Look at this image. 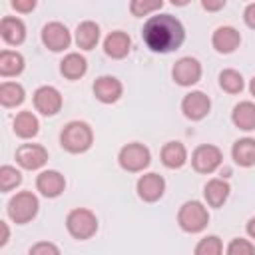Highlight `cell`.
I'll use <instances>...</instances> for the list:
<instances>
[{
  "label": "cell",
  "mask_w": 255,
  "mask_h": 255,
  "mask_svg": "<svg viewBox=\"0 0 255 255\" xmlns=\"http://www.w3.org/2000/svg\"><path fill=\"white\" fill-rule=\"evenodd\" d=\"M26 94L24 88L16 82H2L0 84V104L4 108H16L24 102Z\"/></svg>",
  "instance_id": "4316f807"
},
{
  "label": "cell",
  "mask_w": 255,
  "mask_h": 255,
  "mask_svg": "<svg viewBox=\"0 0 255 255\" xmlns=\"http://www.w3.org/2000/svg\"><path fill=\"white\" fill-rule=\"evenodd\" d=\"M100 42V26L92 20H86L82 24H78L76 28V44L82 50H92L96 48V44Z\"/></svg>",
  "instance_id": "cb8c5ba5"
},
{
  "label": "cell",
  "mask_w": 255,
  "mask_h": 255,
  "mask_svg": "<svg viewBox=\"0 0 255 255\" xmlns=\"http://www.w3.org/2000/svg\"><path fill=\"white\" fill-rule=\"evenodd\" d=\"M221 251H223V243L217 235L203 237L195 247V255H219Z\"/></svg>",
  "instance_id": "4dcf8cb0"
},
{
  "label": "cell",
  "mask_w": 255,
  "mask_h": 255,
  "mask_svg": "<svg viewBox=\"0 0 255 255\" xmlns=\"http://www.w3.org/2000/svg\"><path fill=\"white\" fill-rule=\"evenodd\" d=\"M141 38L145 42V46L151 52H159V54H167L177 50L183 40H185V30L183 24L171 16V14H157L151 16L141 30Z\"/></svg>",
  "instance_id": "6da1fadb"
},
{
  "label": "cell",
  "mask_w": 255,
  "mask_h": 255,
  "mask_svg": "<svg viewBox=\"0 0 255 255\" xmlns=\"http://www.w3.org/2000/svg\"><path fill=\"white\" fill-rule=\"evenodd\" d=\"M118 161H120L122 169L129 171V173H137V171H143L149 165L151 153H149V149L143 143L133 141V143H128V145H124L120 149Z\"/></svg>",
  "instance_id": "8992f818"
},
{
  "label": "cell",
  "mask_w": 255,
  "mask_h": 255,
  "mask_svg": "<svg viewBox=\"0 0 255 255\" xmlns=\"http://www.w3.org/2000/svg\"><path fill=\"white\" fill-rule=\"evenodd\" d=\"M66 229L74 239H90L98 231V217L86 207H76L66 217Z\"/></svg>",
  "instance_id": "3957f363"
},
{
  "label": "cell",
  "mask_w": 255,
  "mask_h": 255,
  "mask_svg": "<svg viewBox=\"0 0 255 255\" xmlns=\"http://www.w3.org/2000/svg\"><path fill=\"white\" fill-rule=\"evenodd\" d=\"M247 235H249L251 239H255V217H251V219L247 221Z\"/></svg>",
  "instance_id": "74e56055"
},
{
  "label": "cell",
  "mask_w": 255,
  "mask_h": 255,
  "mask_svg": "<svg viewBox=\"0 0 255 255\" xmlns=\"http://www.w3.org/2000/svg\"><path fill=\"white\" fill-rule=\"evenodd\" d=\"M124 86L118 78L114 76H100L94 82V96L102 102V104H114L122 98Z\"/></svg>",
  "instance_id": "5bb4252c"
},
{
  "label": "cell",
  "mask_w": 255,
  "mask_h": 255,
  "mask_svg": "<svg viewBox=\"0 0 255 255\" xmlns=\"http://www.w3.org/2000/svg\"><path fill=\"white\" fill-rule=\"evenodd\" d=\"M60 72L66 80H80L86 72H88V62L82 54H68L64 56V60L60 62Z\"/></svg>",
  "instance_id": "7402d4cb"
},
{
  "label": "cell",
  "mask_w": 255,
  "mask_h": 255,
  "mask_svg": "<svg viewBox=\"0 0 255 255\" xmlns=\"http://www.w3.org/2000/svg\"><path fill=\"white\" fill-rule=\"evenodd\" d=\"M227 253H229V255H253V253H255V245H253L249 239L235 237V239H231V243L227 245Z\"/></svg>",
  "instance_id": "1f68e13d"
},
{
  "label": "cell",
  "mask_w": 255,
  "mask_h": 255,
  "mask_svg": "<svg viewBox=\"0 0 255 255\" xmlns=\"http://www.w3.org/2000/svg\"><path fill=\"white\" fill-rule=\"evenodd\" d=\"M0 231H2V235H0V247H4L8 243V237H10V229H8V223L6 221H0Z\"/></svg>",
  "instance_id": "8d00e7d4"
},
{
  "label": "cell",
  "mask_w": 255,
  "mask_h": 255,
  "mask_svg": "<svg viewBox=\"0 0 255 255\" xmlns=\"http://www.w3.org/2000/svg\"><path fill=\"white\" fill-rule=\"evenodd\" d=\"M209 110H211V100L203 92H189L181 100V112L191 122L203 120L209 114Z\"/></svg>",
  "instance_id": "8fae6325"
},
{
  "label": "cell",
  "mask_w": 255,
  "mask_h": 255,
  "mask_svg": "<svg viewBox=\"0 0 255 255\" xmlns=\"http://www.w3.org/2000/svg\"><path fill=\"white\" fill-rule=\"evenodd\" d=\"M231 120H233L235 128H239L243 131L255 129V104L253 102H239L231 112Z\"/></svg>",
  "instance_id": "603a6c76"
},
{
  "label": "cell",
  "mask_w": 255,
  "mask_h": 255,
  "mask_svg": "<svg viewBox=\"0 0 255 255\" xmlns=\"http://www.w3.org/2000/svg\"><path fill=\"white\" fill-rule=\"evenodd\" d=\"M187 161V149L181 141H167L161 147V163L169 169H179Z\"/></svg>",
  "instance_id": "44dd1931"
},
{
  "label": "cell",
  "mask_w": 255,
  "mask_h": 255,
  "mask_svg": "<svg viewBox=\"0 0 255 255\" xmlns=\"http://www.w3.org/2000/svg\"><path fill=\"white\" fill-rule=\"evenodd\" d=\"M135 189H137L139 199H143L147 203H153V201L161 199V195L165 191V179L157 173H145L137 179Z\"/></svg>",
  "instance_id": "4fadbf2b"
},
{
  "label": "cell",
  "mask_w": 255,
  "mask_h": 255,
  "mask_svg": "<svg viewBox=\"0 0 255 255\" xmlns=\"http://www.w3.org/2000/svg\"><path fill=\"white\" fill-rule=\"evenodd\" d=\"M223 161V155H221V149L217 145H211V143H203V145H197L193 155H191V165L197 173H213Z\"/></svg>",
  "instance_id": "52a82bcc"
},
{
  "label": "cell",
  "mask_w": 255,
  "mask_h": 255,
  "mask_svg": "<svg viewBox=\"0 0 255 255\" xmlns=\"http://www.w3.org/2000/svg\"><path fill=\"white\" fill-rule=\"evenodd\" d=\"M129 48H131V40L126 32L122 30H116V32H110L104 40V52L114 58V60H122L129 54Z\"/></svg>",
  "instance_id": "e0dca14e"
},
{
  "label": "cell",
  "mask_w": 255,
  "mask_h": 255,
  "mask_svg": "<svg viewBox=\"0 0 255 255\" xmlns=\"http://www.w3.org/2000/svg\"><path fill=\"white\" fill-rule=\"evenodd\" d=\"M163 0H131L129 2V12L137 18H143L147 14H153L157 10H161Z\"/></svg>",
  "instance_id": "f1b7e54d"
},
{
  "label": "cell",
  "mask_w": 255,
  "mask_h": 255,
  "mask_svg": "<svg viewBox=\"0 0 255 255\" xmlns=\"http://www.w3.org/2000/svg\"><path fill=\"white\" fill-rule=\"evenodd\" d=\"M0 36L6 44L10 46H18L24 42L26 38V26L20 18H14V16H4L2 22H0Z\"/></svg>",
  "instance_id": "ac0fdd59"
},
{
  "label": "cell",
  "mask_w": 255,
  "mask_h": 255,
  "mask_svg": "<svg viewBox=\"0 0 255 255\" xmlns=\"http://www.w3.org/2000/svg\"><path fill=\"white\" fill-rule=\"evenodd\" d=\"M243 20H245V24H247L249 28L255 30V2L249 4V6L245 8V12H243Z\"/></svg>",
  "instance_id": "d590c367"
},
{
  "label": "cell",
  "mask_w": 255,
  "mask_h": 255,
  "mask_svg": "<svg viewBox=\"0 0 255 255\" xmlns=\"http://www.w3.org/2000/svg\"><path fill=\"white\" fill-rule=\"evenodd\" d=\"M211 44H213L215 52H219V54H231V52H235L239 48L241 34L233 26H219L213 32V36H211Z\"/></svg>",
  "instance_id": "2e32d148"
},
{
  "label": "cell",
  "mask_w": 255,
  "mask_h": 255,
  "mask_svg": "<svg viewBox=\"0 0 255 255\" xmlns=\"http://www.w3.org/2000/svg\"><path fill=\"white\" fill-rule=\"evenodd\" d=\"M227 0H201V6L207 10V12H219L223 6H225Z\"/></svg>",
  "instance_id": "e575fe53"
},
{
  "label": "cell",
  "mask_w": 255,
  "mask_h": 255,
  "mask_svg": "<svg viewBox=\"0 0 255 255\" xmlns=\"http://www.w3.org/2000/svg\"><path fill=\"white\" fill-rule=\"evenodd\" d=\"M171 78H173V82L177 86H193V84H197L199 78H201V64H199V60H195L191 56L179 58L173 64Z\"/></svg>",
  "instance_id": "ba28073f"
},
{
  "label": "cell",
  "mask_w": 255,
  "mask_h": 255,
  "mask_svg": "<svg viewBox=\"0 0 255 255\" xmlns=\"http://www.w3.org/2000/svg\"><path fill=\"white\" fill-rule=\"evenodd\" d=\"M249 90H251V94L255 96V76H253V80H251V84H249Z\"/></svg>",
  "instance_id": "ab89813d"
},
{
  "label": "cell",
  "mask_w": 255,
  "mask_h": 255,
  "mask_svg": "<svg viewBox=\"0 0 255 255\" xmlns=\"http://www.w3.org/2000/svg\"><path fill=\"white\" fill-rule=\"evenodd\" d=\"M34 108L42 116H56L62 110V94L54 86H40L34 92Z\"/></svg>",
  "instance_id": "9c48e42d"
},
{
  "label": "cell",
  "mask_w": 255,
  "mask_h": 255,
  "mask_svg": "<svg viewBox=\"0 0 255 255\" xmlns=\"http://www.w3.org/2000/svg\"><path fill=\"white\" fill-rule=\"evenodd\" d=\"M36 189L44 195V197H58L62 195V191L66 189V179L60 171L56 169H46L36 177Z\"/></svg>",
  "instance_id": "9a60e30c"
},
{
  "label": "cell",
  "mask_w": 255,
  "mask_h": 255,
  "mask_svg": "<svg viewBox=\"0 0 255 255\" xmlns=\"http://www.w3.org/2000/svg\"><path fill=\"white\" fill-rule=\"evenodd\" d=\"M42 42L48 50L52 52H62L70 46L72 42V36L68 32V28L62 24V22H48L44 28H42Z\"/></svg>",
  "instance_id": "30bf717a"
},
{
  "label": "cell",
  "mask_w": 255,
  "mask_h": 255,
  "mask_svg": "<svg viewBox=\"0 0 255 255\" xmlns=\"http://www.w3.org/2000/svg\"><path fill=\"white\" fill-rule=\"evenodd\" d=\"M173 6H185V4H189L191 0H169Z\"/></svg>",
  "instance_id": "f35d334b"
},
{
  "label": "cell",
  "mask_w": 255,
  "mask_h": 255,
  "mask_svg": "<svg viewBox=\"0 0 255 255\" xmlns=\"http://www.w3.org/2000/svg\"><path fill=\"white\" fill-rule=\"evenodd\" d=\"M177 223L187 233H199V231H203L207 227V223H209L207 207L201 201H185L179 207Z\"/></svg>",
  "instance_id": "277c9868"
},
{
  "label": "cell",
  "mask_w": 255,
  "mask_h": 255,
  "mask_svg": "<svg viewBox=\"0 0 255 255\" xmlns=\"http://www.w3.org/2000/svg\"><path fill=\"white\" fill-rule=\"evenodd\" d=\"M16 161L20 167L34 171V169H40L48 161V151H46V147H42L38 143H22L16 149Z\"/></svg>",
  "instance_id": "7c38bea8"
},
{
  "label": "cell",
  "mask_w": 255,
  "mask_h": 255,
  "mask_svg": "<svg viewBox=\"0 0 255 255\" xmlns=\"http://www.w3.org/2000/svg\"><path fill=\"white\" fill-rule=\"evenodd\" d=\"M219 86H221V90L227 92V94H239V92L243 90L245 82H243V76H241L237 70L227 68V70H223V72L219 74Z\"/></svg>",
  "instance_id": "83f0119b"
},
{
  "label": "cell",
  "mask_w": 255,
  "mask_h": 255,
  "mask_svg": "<svg viewBox=\"0 0 255 255\" xmlns=\"http://www.w3.org/2000/svg\"><path fill=\"white\" fill-rule=\"evenodd\" d=\"M24 70V58L18 52L12 50H2L0 52V76L2 78H10V76H18Z\"/></svg>",
  "instance_id": "484cf974"
},
{
  "label": "cell",
  "mask_w": 255,
  "mask_h": 255,
  "mask_svg": "<svg viewBox=\"0 0 255 255\" xmlns=\"http://www.w3.org/2000/svg\"><path fill=\"white\" fill-rule=\"evenodd\" d=\"M38 207H40L38 197L32 191H20V193H16L8 201V207L6 209H8V217L14 223L24 225V223H28V221H32L36 217Z\"/></svg>",
  "instance_id": "5b68a950"
},
{
  "label": "cell",
  "mask_w": 255,
  "mask_h": 255,
  "mask_svg": "<svg viewBox=\"0 0 255 255\" xmlns=\"http://www.w3.org/2000/svg\"><path fill=\"white\" fill-rule=\"evenodd\" d=\"M12 8L16 12H22V14H28L36 8V0H12Z\"/></svg>",
  "instance_id": "836d02e7"
},
{
  "label": "cell",
  "mask_w": 255,
  "mask_h": 255,
  "mask_svg": "<svg viewBox=\"0 0 255 255\" xmlns=\"http://www.w3.org/2000/svg\"><path fill=\"white\" fill-rule=\"evenodd\" d=\"M20 183H22V173L16 167H12V165L0 167V189L2 191H10Z\"/></svg>",
  "instance_id": "f546056e"
},
{
  "label": "cell",
  "mask_w": 255,
  "mask_h": 255,
  "mask_svg": "<svg viewBox=\"0 0 255 255\" xmlns=\"http://www.w3.org/2000/svg\"><path fill=\"white\" fill-rule=\"evenodd\" d=\"M229 191H231L229 183L223 181V179H219V177H215V179H209V181L205 183V187H203V197H205V201H207L209 207H221V205L227 201Z\"/></svg>",
  "instance_id": "d6986e66"
},
{
  "label": "cell",
  "mask_w": 255,
  "mask_h": 255,
  "mask_svg": "<svg viewBox=\"0 0 255 255\" xmlns=\"http://www.w3.org/2000/svg\"><path fill=\"white\" fill-rule=\"evenodd\" d=\"M60 143L70 153H84L94 143V131L86 122H70L60 133Z\"/></svg>",
  "instance_id": "7a4b0ae2"
},
{
  "label": "cell",
  "mask_w": 255,
  "mask_h": 255,
  "mask_svg": "<svg viewBox=\"0 0 255 255\" xmlns=\"http://www.w3.org/2000/svg\"><path fill=\"white\" fill-rule=\"evenodd\" d=\"M12 126H14V133L18 137H22V139L34 137L38 133V128H40L38 118L32 112H20V114H16Z\"/></svg>",
  "instance_id": "d4e9b609"
},
{
  "label": "cell",
  "mask_w": 255,
  "mask_h": 255,
  "mask_svg": "<svg viewBox=\"0 0 255 255\" xmlns=\"http://www.w3.org/2000/svg\"><path fill=\"white\" fill-rule=\"evenodd\" d=\"M46 253L58 255L60 249H58L54 243H48V241H40V243H36V245L30 247V255H46Z\"/></svg>",
  "instance_id": "d6a6232c"
},
{
  "label": "cell",
  "mask_w": 255,
  "mask_h": 255,
  "mask_svg": "<svg viewBox=\"0 0 255 255\" xmlns=\"http://www.w3.org/2000/svg\"><path fill=\"white\" fill-rule=\"evenodd\" d=\"M231 157L241 167L255 165V139L253 137H241L231 147Z\"/></svg>",
  "instance_id": "ffe728a7"
}]
</instances>
